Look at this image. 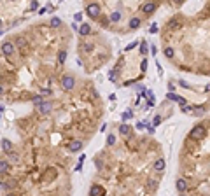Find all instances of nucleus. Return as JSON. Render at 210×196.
Returning a JSON list of instances; mask_svg holds the SVG:
<instances>
[{
	"label": "nucleus",
	"instance_id": "f257e3e1",
	"mask_svg": "<svg viewBox=\"0 0 210 196\" xmlns=\"http://www.w3.org/2000/svg\"><path fill=\"white\" fill-rule=\"evenodd\" d=\"M207 126H208V123H198L196 126H193V130L187 133V140H191V142H200V140H203L205 138V135H207Z\"/></svg>",
	"mask_w": 210,
	"mask_h": 196
},
{
	"label": "nucleus",
	"instance_id": "f03ea898",
	"mask_svg": "<svg viewBox=\"0 0 210 196\" xmlns=\"http://www.w3.org/2000/svg\"><path fill=\"white\" fill-rule=\"evenodd\" d=\"M102 11H103L102 4H97V2H91V4H88L86 6V14L89 18H93V19H100Z\"/></svg>",
	"mask_w": 210,
	"mask_h": 196
},
{
	"label": "nucleus",
	"instance_id": "7ed1b4c3",
	"mask_svg": "<svg viewBox=\"0 0 210 196\" xmlns=\"http://www.w3.org/2000/svg\"><path fill=\"white\" fill-rule=\"evenodd\" d=\"M60 84H61V89H65V91H72V89L76 88L77 81H76V77L72 76V74H65V76L61 77Z\"/></svg>",
	"mask_w": 210,
	"mask_h": 196
},
{
	"label": "nucleus",
	"instance_id": "20e7f679",
	"mask_svg": "<svg viewBox=\"0 0 210 196\" xmlns=\"http://www.w3.org/2000/svg\"><path fill=\"white\" fill-rule=\"evenodd\" d=\"M35 109H37V112L40 116H49L51 112H53V102H51V100H44L42 104L37 105Z\"/></svg>",
	"mask_w": 210,
	"mask_h": 196
},
{
	"label": "nucleus",
	"instance_id": "39448f33",
	"mask_svg": "<svg viewBox=\"0 0 210 196\" xmlns=\"http://www.w3.org/2000/svg\"><path fill=\"white\" fill-rule=\"evenodd\" d=\"M158 7H159L158 2H146V4L140 6V9H142V12H144L146 16H151V14H154V12L158 11Z\"/></svg>",
	"mask_w": 210,
	"mask_h": 196
},
{
	"label": "nucleus",
	"instance_id": "423d86ee",
	"mask_svg": "<svg viewBox=\"0 0 210 196\" xmlns=\"http://www.w3.org/2000/svg\"><path fill=\"white\" fill-rule=\"evenodd\" d=\"M14 53H16V46L12 40H6L2 44V55L4 56H14Z\"/></svg>",
	"mask_w": 210,
	"mask_h": 196
},
{
	"label": "nucleus",
	"instance_id": "0eeeda50",
	"mask_svg": "<svg viewBox=\"0 0 210 196\" xmlns=\"http://www.w3.org/2000/svg\"><path fill=\"white\" fill-rule=\"evenodd\" d=\"M82 145H84V142L82 140H70L67 144V149H68L70 153H77V151H81Z\"/></svg>",
	"mask_w": 210,
	"mask_h": 196
},
{
	"label": "nucleus",
	"instance_id": "6e6552de",
	"mask_svg": "<svg viewBox=\"0 0 210 196\" xmlns=\"http://www.w3.org/2000/svg\"><path fill=\"white\" fill-rule=\"evenodd\" d=\"M175 189L179 191V194H184V193L187 191V182H186V179L179 177V179L175 180Z\"/></svg>",
	"mask_w": 210,
	"mask_h": 196
},
{
	"label": "nucleus",
	"instance_id": "1a4fd4ad",
	"mask_svg": "<svg viewBox=\"0 0 210 196\" xmlns=\"http://www.w3.org/2000/svg\"><path fill=\"white\" fill-rule=\"evenodd\" d=\"M163 170H165V159L163 158H158L156 161H154V166H152V172L156 175L163 174Z\"/></svg>",
	"mask_w": 210,
	"mask_h": 196
},
{
	"label": "nucleus",
	"instance_id": "9d476101",
	"mask_svg": "<svg viewBox=\"0 0 210 196\" xmlns=\"http://www.w3.org/2000/svg\"><path fill=\"white\" fill-rule=\"evenodd\" d=\"M79 35H81L82 39L88 37V35H91V25H89V23H82L81 28H79Z\"/></svg>",
	"mask_w": 210,
	"mask_h": 196
},
{
	"label": "nucleus",
	"instance_id": "9b49d317",
	"mask_svg": "<svg viewBox=\"0 0 210 196\" xmlns=\"http://www.w3.org/2000/svg\"><path fill=\"white\" fill-rule=\"evenodd\" d=\"M49 28L51 30H60V28H63V21L60 19V18H51V21H49Z\"/></svg>",
	"mask_w": 210,
	"mask_h": 196
},
{
	"label": "nucleus",
	"instance_id": "f8f14e48",
	"mask_svg": "<svg viewBox=\"0 0 210 196\" xmlns=\"http://www.w3.org/2000/svg\"><path fill=\"white\" fill-rule=\"evenodd\" d=\"M119 135L131 137V135H133V128H131L130 125H121V126H119Z\"/></svg>",
	"mask_w": 210,
	"mask_h": 196
},
{
	"label": "nucleus",
	"instance_id": "ddd939ff",
	"mask_svg": "<svg viewBox=\"0 0 210 196\" xmlns=\"http://www.w3.org/2000/svg\"><path fill=\"white\" fill-rule=\"evenodd\" d=\"M11 170V163L7 159H0V175H7Z\"/></svg>",
	"mask_w": 210,
	"mask_h": 196
},
{
	"label": "nucleus",
	"instance_id": "4468645a",
	"mask_svg": "<svg viewBox=\"0 0 210 196\" xmlns=\"http://www.w3.org/2000/svg\"><path fill=\"white\" fill-rule=\"evenodd\" d=\"M140 25H142V19L138 16H133L130 19V30H137V28H140Z\"/></svg>",
	"mask_w": 210,
	"mask_h": 196
},
{
	"label": "nucleus",
	"instance_id": "2eb2a0df",
	"mask_svg": "<svg viewBox=\"0 0 210 196\" xmlns=\"http://www.w3.org/2000/svg\"><path fill=\"white\" fill-rule=\"evenodd\" d=\"M163 53H165V56H167L168 60H172L173 56H175V49H173V47H170V46H167V47H165V51H163Z\"/></svg>",
	"mask_w": 210,
	"mask_h": 196
},
{
	"label": "nucleus",
	"instance_id": "dca6fc26",
	"mask_svg": "<svg viewBox=\"0 0 210 196\" xmlns=\"http://www.w3.org/2000/svg\"><path fill=\"white\" fill-rule=\"evenodd\" d=\"M2 149H4L6 153H11V151H12V142H9V140H2Z\"/></svg>",
	"mask_w": 210,
	"mask_h": 196
},
{
	"label": "nucleus",
	"instance_id": "f3484780",
	"mask_svg": "<svg viewBox=\"0 0 210 196\" xmlns=\"http://www.w3.org/2000/svg\"><path fill=\"white\" fill-rule=\"evenodd\" d=\"M65 60H67V49H61L58 53V63H65Z\"/></svg>",
	"mask_w": 210,
	"mask_h": 196
},
{
	"label": "nucleus",
	"instance_id": "a211bd4d",
	"mask_svg": "<svg viewBox=\"0 0 210 196\" xmlns=\"http://www.w3.org/2000/svg\"><path fill=\"white\" fill-rule=\"evenodd\" d=\"M147 53V42H140V55H146Z\"/></svg>",
	"mask_w": 210,
	"mask_h": 196
},
{
	"label": "nucleus",
	"instance_id": "6ab92c4d",
	"mask_svg": "<svg viewBox=\"0 0 210 196\" xmlns=\"http://www.w3.org/2000/svg\"><path fill=\"white\" fill-rule=\"evenodd\" d=\"M167 98H168V100H172V102H177V100H179V95H173V93H168V95H167Z\"/></svg>",
	"mask_w": 210,
	"mask_h": 196
},
{
	"label": "nucleus",
	"instance_id": "aec40b11",
	"mask_svg": "<svg viewBox=\"0 0 210 196\" xmlns=\"http://www.w3.org/2000/svg\"><path fill=\"white\" fill-rule=\"evenodd\" d=\"M107 144H109V145H114V144H116V137H114V135H109Z\"/></svg>",
	"mask_w": 210,
	"mask_h": 196
},
{
	"label": "nucleus",
	"instance_id": "412c9836",
	"mask_svg": "<svg viewBox=\"0 0 210 196\" xmlns=\"http://www.w3.org/2000/svg\"><path fill=\"white\" fill-rule=\"evenodd\" d=\"M131 116H133V112H131V110H126V112L123 114V119H130Z\"/></svg>",
	"mask_w": 210,
	"mask_h": 196
},
{
	"label": "nucleus",
	"instance_id": "4be33fe9",
	"mask_svg": "<svg viewBox=\"0 0 210 196\" xmlns=\"http://www.w3.org/2000/svg\"><path fill=\"white\" fill-rule=\"evenodd\" d=\"M74 19L76 21H82V12H77L76 16H74Z\"/></svg>",
	"mask_w": 210,
	"mask_h": 196
},
{
	"label": "nucleus",
	"instance_id": "5701e85b",
	"mask_svg": "<svg viewBox=\"0 0 210 196\" xmlns=\"http://www.w3.org/2000/svg\"><path fill=\"white\" fill-rule=\"evenodd\" d=\"M159 123H161V116H156V117H154V126H158Z\"/></svg>",
	"mask_w": 210,
	"mask_h": 196
},
{
	"label": "nucleus",
	"instance_id": "b1692460",
	"mask_svg": "<svg viewBox=\"0 0 210 196\" xmlns=\"http://www.w3.org/2000/svg\"><path fill=\"white\" fill-rule=\"evenodd\" d=\"M137 44H138V42H131V44L128 46V47H126V51H131L133 47H137Z\"/></svg>",
	"mask_w": 210,
	"mask_h": 196
},
{
	"label": "nucleus",
	"instance_id": "393cba45",
	"mask_svg": "<svg viewBox=\"0 0 210 196\" xmlns=\"http://www.w3.org/2000/svg\"><path fill=\"white\" fill-rule=\"evenodd\" d=\"M4 93H6V88H4V86H2V84H0V96H2Z\"/></svg>",
	"mask_w": 210,
	"mask_h": 196
},
{
	"label": "nucleus",
	"instance_id": "a878e982",
	"mask_svg": "<svg viewBox=\"0 0 210 196\" xmlns=\"http://www.w3.org/2000/svg\"><path fill=\"white\" fill-rule=\"evenodd\" d=\"M205 91H210V84H207V88H205Z\"/></svg>",
	"mask_w": 210,
	"mask_h": 196
},
{
	"label": "nucleus",
	"instance_id": "bb28decb",
	"mask_svg": "<svg viewBox=\"0 0 210 196\" xmlns=\"http://www.w3.org/2000/svg\"><path fill=\"white\" fill-rule=\"evenodd\" d=\"M0 84H2V74H0Z\"/></svg>",
	"mask_w": 210,
	"mask_h": 196
}]
</instances>
